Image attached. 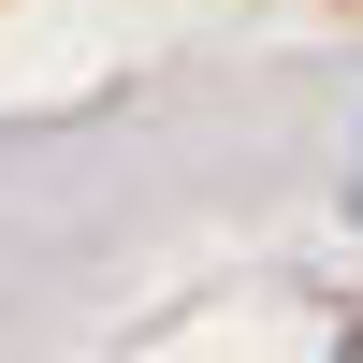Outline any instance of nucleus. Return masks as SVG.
<instances>
[{"label": "nucleus", "instance_id": "nucleus-1", "mask_svg": "<svg viewBox=\"0 0 363 363\" xmlns=\"http://www.w3.org/2000/svg\"><path fill=\"white\" fill-rule=\"evenodd\" d=\"M349 203H363V160H349Z\"/></svg>", "mask_w": 363, "mask_h": 363}]
</instances>
